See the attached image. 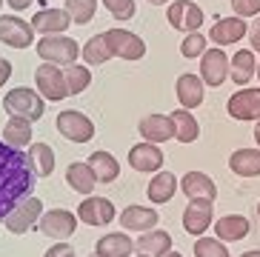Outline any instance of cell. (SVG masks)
Returning <instances> with one entry per match:
<instances>
[{"label":"cell","instance_id":"obj_35","mask_svg":"<svg viewBox=\"0 0 260 257\" xmlns=\"http://www.w3.org/2000/svg\"><path fill=\"white\" fill-rule=\"evenodd\" d=\"M66 12H69L72 23H77V26H86V23L94 17V12H98V0H66Z\"/></svg>","mask_w":260,"mask_h":257},{"label":"cell","instance_id":"obj_13","mask_svg":"<svg viewBox=\"0 0 260 257\" xmlns=\"http://www.w3.org/2000/svg\"><path fill=\"white\" fill-rule=\"evenodd\" d=\"M229 77V57L223 49H206L200 57V80L206 86H223Z\"/></svg>","mask_w":260,"mask_h":257},{"label":"cell","instance_id":"obj_36","mask_svg":"<svg viewBox=\"0 0 260 257\" xmlns=\"http://www.w3.org/2000/svg\"><path fill=\"white\" fill-rule=\"evenodd\" d=\"M194 257H229V249H226L223 240L198 237V243H194Z\"/></svg>","mask_w":260,"mask_h":257},{"label":"cell","instance_id":"obj_29","mask_svg":"<svg viewBox=\"0 0 260 257\" xmlns=\"http://www.w3.org/2000/svg\"><path fill=\"white\" fill-rule=\"evenodd\" d=\"M89 166H92L98 183H115L117 174H120V163H117L109 151H100V149L89 154Z\"/></svg>","mask_w":260,"mask_h":257},{"label":"cell","instance_id":"obj_26","mask_svg":"<svg viewBox=\"0 0 260 257\" xmlns=\"http://www.w3.org/2000/svg\"><path fill=\"white\" fill-rule=\"evenodd\" d=\"M180 189V180H177L172 172H157L154 174V180L149 183V189H146V195H149V200H152L154 206L160 203H169L172 197H175V191Z\"/></svg>","mask_w":260,"mask_h":257},{"label":"cell","instance_id":"obj_40","mask_svg":"<svg viewBox=\"0 0 260 257\" xmlns=\"http://www.w3.org/2000/svg\"><path fill=\"white\" fill-rule=\"evenodd\" d=\"M43 257H75V249H72L69 243H54Z\"/></svg>","mask_w":260,"mask_h":257},{"label":"cell","instance_id":"obj_27","mask_svg":"<svg viewBox=\"0 0 260 257\" xmlns=\"http://www.w3.org/2000/svg\"><path fill=\"white\" fill-rule=\"evenodd\" d=\"M229 169L237 177H257L260 174V149H237L229 157Z\"/></svg>","mask_w":260,"mask_h":257},{"label":"cell","instance_id":"obj_25","mask_svg":"<svg viewBox=\"0 0 260 257\" xmlns=\"http://www.w3.org/2000/svg\"><path fill=\"white\" fill-rule=\"evenodd\" d=\"M257 75V60H254L252 49H240L229 60V77L235 80L237 86H246L252 77Z\"/></svg>","mask_w":260,"mask_h":257},{"label":"cell","instance_id":"obj_15","mask_svg":"<svg viewBox=\"0 0 260 257\" xmlns=\"http://www.w3.org/2000/svg\"><path fill=\"white\" fill-rule=\"evenodd\" d=\"M138 132L149 143H166L169 137H175V120H172V114L169 117L166 114H146L138 123Z\"/></svg>","mask_w":260,"mask_h":257},{"label":"cell","instance_id":"obj_48","mask_svg":"<svg viewBox=\"0 0 260 257\" xmlns=\"http://www.w3.org/2000/svg\"><path fill=\"white\" fill-rule=\"evenodd\" d=\"M257 217H260V203H257Z\"/></svg>","mask_w":260,"mask_h":257},{"label":"cell","instance_id":"obj_52","mask_svg":"<svg viewBox=\"0 0 260 257\" xmlns=\"http://www.w3.org/2000/svg\"><path fill=\"white\" fill-rule=\"evenodd\" d=\"M94 257H98V254H94Z\"/></svg>","mask_w":260,"mask_h":257},{"label":"cell","instance_id":"obj_49","mask_svg":"<svg viewBox=\"0 0 260 257\" xmlns=\"http://www.w3.org/2000/svg\"><path fill=\"white\" fill-rule=\"evenodd\" d=\"M3 3H6V0H0V9H3Z\"/></svg>","mask_w":260,"mask_h":257},{"label":"cell","instance_id":"obj_17","mask_svg":"<svg viewBox=\"0 0 260 257\" xmlns=\"http://www.w3.org/2000/svg\"><path fill=\"white\" fill-rule=\"evenodd\" d=\"M72 26V17L66 9H40L31 17V29L40 35H63Z\"/></svg>","mask_w":260,"mask_h":257},{"label":"cell","instance_id":"obj_24","mask_svg":"<svg viewBox=\"0 0 260 257\" xmlns=\"http://www.w3.org/2000/svg\"><path fill=\"white\" fill-rule=\"evenodd\" d=\"M249 235V220L243 214H226L214 223V237L223 243H237Z\"/></svg>","mask_w":260,"mask_h":257},{"label":"cell","instance_id":"obj_34","mask_svg":"<svg viewBox=\"0 0 260 257\" xmlns=\"http://www.w3.org/2000/svg\"><path fill=\"white\" fill-rule=\"evenodd\" d=\"M66 75V86H69V94H80L92 86V69H86L83 63H72V66L63 69Z\"/></svg>","mask_w":260,"mask_h":257},{"label":"cell","instance_id":"obj_43","mask_svg":"<svg viewBox=\"0 0 260 257\" xmlns=\"http://www.w3.org/2000/svg\"><path fill=\"white\" fill-rule=\"evenodd\" d=\"M9 6L15 9V12H26L31 6V0H9Z\"/></svg>","mask_w":260,"mask_h":257},{"label":"cell","instance_id":"obj_30","mask_svg":"<svg viewBox=\"0 0 260 257\" xmlns=\"http://www.w3.org/2000/svg\"><path fill=\"white\" fill-rule=\"evenodd\" d=\"M29 163H31V169H35V174L38 177H49V174L54 172V149L49 143H31V149H29Z\"/></svg>","mask_w":260,"mask_h":257},{"label":"cell","instance_id":"obj_51","mask_svg":"<svg viewBox=\"0 0 260 257\" xmlns=\"http://www.w3.org/2000/svg\"><path fill=\"white\" fill-rule=\"evenodd\" d=\"M257 75H260V66H257Z\"/></svg>","mask_w":260,"mask_h":257},{"label":"cell","instance_id":"obj_10","mask_svg":"<svg viewBox=\"0 0 260 257\" xmlns=\"http://www.w3.org/2000/svg\"><path fill=\"white\" fill-rule=\"evenodd\" d=\"M117 217L115 203L109 197H86L83 203L77 206V220L86 223V226H109L112 220Z\"/></svg>","mask_w":260,"mask_h":257},{"label":"cell","instance_id":"obj_46","mask_svg":"<svg viewBox=\"0 0 260 257\" xmlns=\"http://www.w3.org/2000/svg\"><path fill=\"white\" fill-rule=\"evenodd\" d=\"M152 6H163V3H169V0H149Z\"/></svg>","mask_w":260,"mask_h":257},{"label":"cell","instance_id":"obj_18","mask_svg":"<svg viewBox=\"0 0 260 257\" xmlns=\"http://www.w3.org/2000/svg\"><path fill=\"white\" fill-rule=\"evenodd\" d=\"M243 35H249V26L243 23V17L235 15V17H220V20L214 23L212 31H209V40L214 46H232L243 38Z\"/></svg>","mask_w":260,"mask_h":257},{"label":"cell","instance_id":"obj_4","mask_svg":"<svg viewBox=\"0 0 260 257\" xmlns=\"http://www.w3.org/2000/svg\"><path fill=\"white\" fill-rule=\"evenodd\" d=\"M103 40H106L112 57H123V60H143L146 57V40L135 31H126V29H109L103 31Z\"/></svg>","mask_w":260,"mask_h":257},{"label":"cell","instance_id":"obj_9","mask_svg":"<svg viewBox=\"0 0 260 257\" xmlns=\"http://www.w3.org/2000/svg\"><path fill=\"white\" fill-rule=\"evenodd\" d=\"M31 40H35L31 20H23L17 15H0V43L12 49H29Z\"/></svg>","mask_w":260,"mask_h":257},{"label":"cell","instance_id":"obj_12","mask_svg":"<svg viewBox=\"0 0 260 257\" xmlns=\"http://www.w3.org/2000/svg\"><path fill=\"white\" fill-rule=\"evenodd\" d=\"M212 214H214V200H206V197L189 200V206L183 212V232L191 237H200L212 226Z\"/></svg>","mask_w":260,"mask_h":257},{"label":"cell","instance_id":"obj_38","mask_svg":"<svg viewBox=\"0 0 260 257\" xmlns=\"http://www.w3.org/2000/svg\"><path fill=\"white\" fill-rule=\"evenodd\" d=\"M203 52H206V38L200 31H189L180 43V54L191 60V57H203Z\"/></svg>","mask_w":260,"mask_h":257},{"label":"cell","instance_id":"obj_20","mask_svg":"<svg viewBox=\"0 0 260 257\" xmlns=\"http://www.w3.org/2000/svg\"><path fill=\"white\" fill-rule=\"evenodd\" d=\"M135 251L149 257H166L172 251V235L163 232V229H149V232H140V237L135 240Z\"/></svg>","mask_w":260,"mask_h":257},{"label":"cell","instance_id":"obj_8","mask_svg":"<svg viewBox=\"0 0 260 257\" xmlns=\"http://www.w3.org/2000/svg\"><path fill=\"white\" fill-rule=\"evenodd\" d=\"M40 214H43V200L40 197H26L20 206H15L12 209V214H9L3 223H6V232L9 235H26L35 223L40 220Z\"/></svg>","mask_w":260,"mask_h":257},{"label":"cell","instance_id":"obj_19","mask_svg":"<svg viewBox=\"0 0 260 257\" xmlns=\"http://www.w3.org/2000/svg\"><path fill=\"white\" fill-rule=\"evenodd\" d=\"M157 220H160V214L152 206H126L120 214V226L126 232H149L157 226Z\"/></svg>","mask_w":260,"mask_h":257},{"label":"cell","instance_id":"obj_32","mask_svg":"<svg viewBox=\"0 0 260 257\" xmlns=\"http://www.w3.org/2000/svg\"><path fill=\"white\" fill-rule=\"evenodd\" d=\"M3 140H6L12 149H23L31 143V120L26 117H12V120L3 126Z\"/></svg>","mask_w":260,"mask_h":257},{"label":"cell","instance_id":"obj_7","mask_svg":"<svg viewBox=\"0 0 260 257\" xmlns=\"http://www.w3.org/2000/svg\"><path fill=\"white\" fill-rule=\"evenodd\" d=\"M166 20L172 29L189 35V31H198L203 26V9L194 0H175V3H169Z\"/></svg>","mask_w":260,"mask_h":257},{"label":"cell","instance_id":"obj_11","mask_svg":"<svg viewBox=\"0 0 260 257\" xmlns=\"http://www.w3.org/2000/svg\"><path fill=\"white\" fill-rule=\"evenodd\" d=\"M38 229L46 237H52V240H66V237H72L77 232V217L72 212H66V209H52V212L40 214Z\"/></svg>","mask_w":260,"mask_h":257},{"label":"cell","instance_id":"obj_16","mask_svg":"<svg viewBox=\"0 0 260 257\" xmlns=\"http://www.w3.org/2000/svg\"><path fill=\"white\" fill-rule=\"evenodd\" d=\"M163 151L157 143H149V140H143V143L132 146L129 149V166L135 169V172H157V169L163 166Z\"/></svg>","mask_w":260,"mask_h":257},{"label":"cell","instance_id":"obj_3","mask_svg":"<svg viewBox=\"0 0 260 257\" xmlns=\"http://www.w3.org/2000/svg\"><path fill=\"white\" fill-rule=\"evenodd\" d=\"M35 52L40 54L43 63L72 66V63H77V40L66 38V35H43L35 46Z\"/></svg>","mask_w":260,"mask_h":257},{"label":"cell","instance_id":"obj_47","mask_svg":"<svg viewBox=\"0 0 260 257\" xmlns=\"http://www.w3.org/2000/svg\"><path fill=\"white\" fill-rule=\"evenodd\" d=\"M166 257H183V254H180V251H169Z\"/></svg>","mask_w":260,"mask_h":257},{"label":"cell","instance_id":"obj_39","mask_svg":"<svg viewBox=\"0 0 260 257\" xmlns=\"http://www.w3.org/2000/svg\"><path fill=\"white\" fill-rule=\"evenodd\" d=\"M237 17H257L260 15V0H232Z\"/></svg>","mask_w":260,"mask_h":257},{"label":"cell","instance_id":"obj_28","mask_svg":"<svg viewBox=\"0 0 260 257\" xmlns=\"http://www.w3.org/2000/svg\"><path fill=\"white\" fill-rule=\"evenodd\" d=\"M66 183H69L77 195L89 197V195H92V189L98 186V177H94V172H92L89 163H72V166L66 169Z\"/></svg>","mask_w":260,"mask_h":257},{"label":"cell","instance_id":"obj_42","mask_svg":"<svg viewBox=\"0 0 260 257\" xmlns=\"http://www.w3.org/2000/svg\"><path fill=\"white\" fill-rule=\"evenodd\" d=\"M12 72H15V69H12V63L0 57V89H3V83H6L9 77H12Z\"/></svg>","mask_w":260,"mask_h":257},{"label":"cell","instance_id":"obj_6","mask_svg":"<svg viewBox=\"0 0 260 257\" xmlns=\"http://www.w3.org/2000/svg\"><path fill=\"white\" fill-rule=\"evenodd\" d=\"M35 83H38V91H43L46 100H63L69 98V86H66V75L63 69H57L54 63H40L35 69Z\"/></svg>","mask_w":260,"mask_h":257},{"label":"cell","instance_id":"obj_37","mask_svg":"<svg viewBox=\"0 0 260 257\" xmlns=\"http://www.w3.org/2000/svg\"><path fill=\"white\" fill-rule=\"evenodd\" d=\"M103 6H106V12L112 17H115L117 23H126L135 17V0H100Z\"/></svg>","mask_w":260,"mask_h":257},{"label":"cell","instance_id":"obj_21","mask_svg":"<svg viewBox=\"0 0 260 257\" xmlns=\"http://www.w3.org/2000/svg\"><path fill=\"white\" fill-rule=\"evenodd\" d=\"M135 251V240L123 232H112V235H103L94 243V254L98 257H129Z\"/></svg>","mask_w":260,"mask_h":257},{"label":"cell","instance_id":"obj_45","mask_svg":"<svg viewBox=\"0 0 260 257\" xmlns=\"http://www.w3.org/2000/svg\"><path fill=\"white\" fill-rule=\"evenodd\" d=\"M240 257H260V249H252V251H243Z\"/></svg>","mask_w":260,"mask_h":257},{"label":"cell","instance_id":"obj_22","mask_svg":"<svg viewBox=\"0 0 260 257\" xmlns=\"http://www.w3.org/2000/svg\"><path fill=\"white\" fill-rule=\"evenodd\" d=\"M203 80L198 75H180L175 83V91H177V100H180V106L183 109H198L203 103Z\"/></svg>","mask_w":260,"mask_h":257},{"label":"cell","instance_id":"obj_50","mask_svg":"<svg viewBox=\"0 0 260 257\" xmlns=\"http://www.w3.org/2000/svg\"><path fill=\"white\" fill-rule=\"evenodd\" d=\"M138 257H149V254H138Z\"/></svg>","mask_w":260,"mask_h":257},{"label":"cell","instance_id":"obj_44","mask_svg":"<svg viewBox=\"0 0 260 257\" xmlns=\"http://www.w3.org/2000/svg\"><path fill=\"white\" fill-rule=\"evenodd\" d=\"M254 143H257V149H260V120H254Z\"/></svg>","mask_w":260,"mask_h":257},{"label":"cell","instance_id":"obj_41","mask_svg":"<svg viewBox=\"0 0 260 257\" xmlns=\"http://www.w3.org/2000/svg\"><path fill=\"white\" fill-rule=\"evenodd\" d=\"M249 43H252V52H260V15L254 17L252 29H249Z\"/></svg>","mask_w":260,"mask_h":257},{"label":"cell","instance_id":"obj_5","mask_svg":"<svg viewBox=\"0 0 260 257\" xmlns=\"http://www.w3.org/2000/svg\"><path fill=\"white\" fill-rule=\"evenodd\" d=\"M57 132H60L66 140L72 143H89L94 137V123L89 120V114L75 112V109H66V112L57 114Z\"/></svg>","mask_w":260,"mask_h":257},{"label":"cell","instance_id":"obj_23","mask_svg":"<svg viewBox=\"0 0 260 257\" xmlns=\"http://www.w3.org/2000/svg\"><path fill=\"white\" fill-rule=\"evenodd\" d=\"M180 191H183L189 200H198V197H206V200H214L217 197V186L209 174L203 172H189L180 180Z\"/></svg>","mask_w":260,"mask_h":257},{"label":"cell","instance_id":"obj_31","mask_svg":"<svg viewBox=\"0 0 260 257\" xmlns=\"http://www.w3.org/2000/svg\"><path fill=\"white\" fill-rule=\"evenodd\" d=\"M172 120H175V140H180V143H194L200 137V126H198V120H194V114H191L189 109L172 112Z\"/></svg>","mask_w":260,"mask_h":257},{"label":"cell","instance_id":"obj_2","mask_svg":"<svg viewBox=\"0 0 260 257\" xmlns=\"http://www.w3.org/2000/svg\"><path fill=\"white\" fill-rule=\"evenodd\" d=\"M3 109H6L12 117H26V120H40L43 117V98H40L38 91H31L29 86H17V89L6 91L3 94Z\"/></svg>","mask_w":260,"mask_h":257},{"label":"cell","instance_id":"obj_14","mask_svg":"<svg viewBox=\"0 0 260 257\" xmlns=\"http://www.w3.org/2000/svg\"><path fill=\"white\" fill-rule=\"evenodd\" d=\"M226 112L235 120H260V89H240L226 103Z\"/></svg>","mask_w":260,"mask_h":257},{"label":"cell","instance_id":"obj_33","mask_svg":"<svg viewBox=\"0 0 260 257\" xmlns=\"http://www.w3.org/2000/svg\"><path fill=\"white\" fill-rule=\"evenodd\" d=\"M80 54H83L86 66H103L106 60H112V52H109L103 35H94V38L86 40L83 49H80Z\"/></svg>","mask_w":260,"mask_h":257},{"label":"cell","instance_id":"obj_1","mask_svg":"<svg viewBox=\"0 0 260 257\" xmlns=\"http://www.w3.org/2000/svg\"><path fill=\"white\" fill-rule=\"evenodd\" d=\"M35 169L20 149L0 140V220H6L15 206H20L35 191Z\"/></svg>","mask_w":260,"mask_h":257}]
</instances>
